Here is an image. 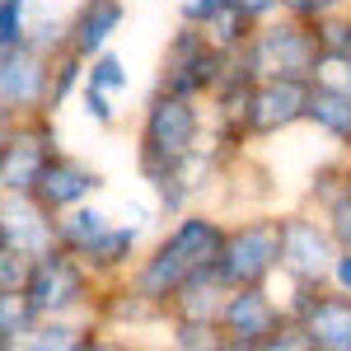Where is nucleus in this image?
I'll use <instances>...</instances> for the list:
<instances>
[{
  "mask_svg": "<svg viewBox=\"0 0 351 351\" xmlns=\"http://www.w3.org/2000/svg\"><path fill=\"white\" fill-rule=\"evenodd\" d=\"M220 248H225V243H220V230L211 225V220H183V225L160 243L155 263L141 271L136 291H141L145 300L173 295L192 271H202V267H211V263H216Z\"/></svg>",
  "mask_w": 351,
  "mask_h": 351,
  "instance_id": "f257e3e1",
  "label": "nucleus"
},
{
  "mask_svg": "<svg viewBox=\"0 0 351 351\" xmlns=\"http://www.w3.org/2000/svg\"><path fill=\"white\" fill-rule=\"evenodd\" d=\"M197 136V112L183 104V94L160 99L145 117V173L160 183L178 160H188V145Z\"/></svg>",
  "mask_w": 351,
  "mask_h": 351,
  "instance_id": "f03ea898",
  "label": "nucleus"
},
{
  "mask_svg": "<svg viewBox=\"0 0 351 351\" xmlns=\"http://www.w3.org/2000/svg\"><path fill=\"white\" fill-rule=\"evenodd\" d=\"M281 263V225H248L234 239H225L216 267L230 286H258Z\"/></svg>",
  "mask_w": 351,
  "mask_h": 351,
  "instance_id": "7ed1b4c3",
  "label": "nucleus"
},
{
  "mask_svg": "<svg viewBox=\"0 0 351 351\" xmlns=\"http://www.w3.org/2000/svg\"><path fill=\"white\" fill-rule=\"evenodd\" d=\"M314 61H324V38H309L304 28H267L253 43V75H304Z\"/></svg>",
  "mask_w": 351,
  "mask_h": 351,
  "instance_id": "20e7f679",
  "label": "nucleus"
},
{
  "mask_svg": "<svg viewBox=\"0 0 351 351\" xmlns=\"http://www.w3.org/2000/svg\"><path fill=\"white\" fill-rule=\"evenodd\" d=\"M309 112V84L300 75H267V84L248 99V132H281Z\"/></svg>",
  "mask_w": 351,
  "mask_h": 351,
  "instance_id": "39448f33",
  "label": "nucleus"
},
{
  "mask_svg": "<svg viewBox=\"0 0 351 351\" xmlns=\"http://www.w3.org/2000/svg\"><path fill=\"white\" fill-rule=\"evenodd\" d=\"M24 295L38 314H56V309H71V304L84 295V276L66 253L52 248V253H43V258L33 263V276H28Z\"/></svg>",
  "mask_w": 351,
  "mask_h": 351,
  "instance_id": "423d86ee",
  "label": "nucleus"
},
{
  "mask_svg": "<svg viewBox=\"0 0 351 351\" xmlns=\"http://www.w3.org/2000/svg\"><path fill=\"white\" fill-rule=\"evenodd\" d=\"M281 267L295 281H304V286L324 281L328 271L337 267L332 248H328V234L319 225H309V220H286L281 225Z\"/></svg>",
  "mask_w": 351,
  "mask_h": 351,
  "instance_id": "0eeeda50",
  "label": "nucleus"
},
{
  "mask_svg": "<svg viewBox=\"0 0 351 351\" xmlns=\"http://www.w3.org/2000/svg\"><path fill=\"white\" fill-rule=\"evenodd\" d=\"M225 328L234 332V342L243 347H253V342H271L267 332L276 328V309L267 304V295L258 291V286H239V295L225 300Z\"/></svg>",
  "mask_w": 351,
  "mask_h": 351,
  "instance_id": "6e6552de",
  "label": "nucleus"
},
{
  "mask_svg": "<svg viewBox=\"0 0 351 351\" xmlns=\"http://www.w3.org/2000/svg\"><path fill=\"white\" fill-rule=\"evenodd\" d=\"M99 188V173H89L84 164H71V160H47L43 178H38V206L47 211H61V206H75L80 197Z\"/></svg>",
  "mask_w": 351,
  "mask_h": 351,
  "instance_id": "1a4fd4ad",
  "label": "nucleus"
},
{
  "mask_svg": "<svg viewBox=\"0 0 351 351\" xmlns=\"http://www.w3.org/2000/svg\"><path fill=\"white\" fill-rule=\"evenodd\" d=\"M0 84H5V108H28V104H38L43 94H52L43 61L28 52V47L5 52V80Z\"/></svg>",
  "mask_w": 351,
  "mask_h": 351,
  "instance_id": "9d476101",
  "label": "nucleus"
},
{
  "mask_svg": "<svg viewBox=\"0 0 351 351\" xmlns=\"http://www.w3.org/2000/svg\"><path fill=\"white\" fill-rule=\"evenodd\" d=\"M47 211V206H43ZM43 211H33V206H14V192H10V202H5V248H24L28 258H43V253H52L56 243V230L43 220Z\"/></svg>",
  "mask_w": 351,
  "mask_h": 351,
  "instance_id": "9b49d317",
  "label": "nucleus"
},
{
  "mask_svg": "<svg viewBox=\"0 0 351 351\" xmlns=\"http://www.w3.org/2000/svg\"><path fill=\"white\" fill-rule=\"evenodd\" d=\"M304 332L324 351H351V300H319L304 309Z\"/></svg>",
  "mask_w": 351,
  "mask_h": 351,
  "instance_id": "f8f14e48",
  "label": "nucleus"
},
{
  "mask_svg": "<svg viewBox=\"0 0 351 351\" xmlns=\"http://www.w3.org/2000/svg\"><path fill=\"white\" fill-rule=\"evenodd\" d=\"M47 145L43 141H33V136H19V141H10L5 145V192H33L38 188V178H43V169H47Z\"/></svg>",
  "mask_w": 351,
  "mask_h": 351,
  "instance_id": "ddd939ff",
  "label": "nucleus"
},
{
  "mask_svg": "<svg viewBox=\"0 0 351 351\" xmlns=\"http://www.w3.org/2000/svg\"><path fill=\"white\" fill-rule=\"evenodd\" d=\"M304 117H314L324 132H332L337 141H351V89L342 84H319V89H309V112Z\"/></svg>",
  "mask_w": 351,
  "mask_h": 351,
  "instance_id": "4468645a",
  "label": "nucleus"
},
{
  "mask_svg": "<svg viewBox=\"0 0 351 351\" xmlns=\"http://www.w3.org/2000/svg\"><path fill=\"white\" fill-rule=\"evenodd\" d=\"M117 24H122V5L117 0H89L80 10V19H75V52L80 56L99 52Z\"/></svg>",
  "mask_w": 351,
  "mask_h": 351,
  "instance_id": "2eb2a0df",
  "label": "nucleus"
},
{
  "mask_svg": "<svg viewBox=\"0 0 351 351\" xmlns=\"http://www.w3.org/2000/svg\"><path fill=\"white\" fill-rule=\"evenodd\" d=\"M56 234H61V243H66V248L89 253L94 243L108 234V220L99 216V211H75V216H66L61 225H56Z\"/></svg>",
  "mask_w": 351,
  "mask_h": 351,
  "instance_id": "dca6fc26",
  "label": "nucleus"
},
{
  "mask_svg": "<svg viewBox=\"0 0 351 351\" xmlns=\"http://www.w3.org/2000/svg\"><path fill=\"white\" fill-rule=\"evenodd\" d=\"M248 19H253V14H243L239 5H225L220 14H211V19H206V24H211V43H216V47L239 43V33L248 28Z\"/></svg>",
  "mask_w": 351,
  "mask_h": 351,
  "instance_id": "f3484780",
  "label": "nucleus"
},
{
  "mask_svg": "<svg viewBox=\"0 0 351 351\" xmlns=\"http://www.w3.org/2000/svg\"><path fill=\"white\" fill-rule=\"evenodd\" d=\"M0 309H5V347H14L28 332V314H38V309L28 304V295H24V304H19L14 291H5V304H0Z\"/></svg>",
  "mask_w": 351,
  "mask_h": 351,
  "instance_id": "a211bd4d",
  "label": "nucleus"
},
{
  "mask_svg": "<svg viewBox=\"0 0 351 351\" xmlns=\"http://www.w3.org/2000/svg\"><path fill=\"white\" fill-rule=\"evenodd\" d=\"M132 243H136V230H108L104 239L84 253V258H99V263H122V258L132 253Z\"/></svg>",
  "mask_w": 351,
  "mask_h": 351,
  "instance_id": "6ab92c4d",
  "label": "nucleus"
},
{
  "mask_svg": "<svg viewBox=\"0 0 351 351\" xmlns=\"http://www.w3.org/2000/svg\"><path fill=\"white\" fill-rule=\"evenodd\" d=\"M19 14H24V0H5V5H0V47H5V52L24 47V28H19Z\"/></svg>",
  "mask_w": 351,
  "mask_h": 351,
  "instance_id": "aec40b11",
  "label": "nucleus"
},
{
  "mask_svg": "<svg viewBox=\"0 0 351 351\" xmlns=\"http://www.w3.org/2000/svg\"><path fill=\"white\" fill-rule=\"evenodd\" d=\"M89 84H99V89H122V84H127L122 61H117V56H99L94 71H89Z\"/></svg>",
  "mask_w": 351,
  "mask_h": 351,
  "instance_id": "412c9836",
  "label": "nucleus"
},
{
  "mask_svg": "<svg viewBox=\"0 0 351 351\" xmlns=\"http://www.w3.org/2000/svg\"><path fill=\"white\" fill-rule=\"evenodd\" d=\"M319 38H324V56H332V61H351V24H328Z\"/></svg>",
  "mask_w": 351,
  "mask_h": 351,
  "instance_id": "4be33fe9",
  "label": "nucleus"
},
{
  "mask_svg": "<svg viewBox=\"0 0 351 351\" xmlns=\"http://www.w3.org/2000/svg\"><path fill=\"white\" fill-rule=\"evenodd\" d=\"M28 342L33 347H80L84 337H75V328H66V324H47V328H38Z\"/></svg>",
  "mask_w": 351,
  "mask_h": 351,
  "instance_id": "5701e85b",
  "label": "nucleus"
},
{
  "mask_svg": "<svg viewBox=\"0 0 351 351\" xmlns=\"http://www.w3.org/2000/svg\"><path fill=\"white\" fill-rule=\"evenodd\" d=\"M328 220H332V239H337V243H342V248L351 253V192L332 202V211H328Z\"/></svg>",
  "mask_w": 351,
  "mask_h": 351,
  "instance_id": "b1692460",
  "label": "nucleus"
},
{
  "mask_svg": "<svg viewBox=\"0 0 351 351\" xmlns=\"http://www.w3.org/2000/svg\"><path fill=\"white\" fill-rule=\"evenodd\" d=\"M84 112H89L94 122H112V108H108V99H104L99 84H89V94H84Z\"/></svg>",
  "mask_w": 351,
  "mask_h": 351,
  "instance_id": "393cba45",
  "label": "nucleus"
},
{
  "mask_svg": "<svg viewBox=\"0 0 351 351\" xmlns=\"http://www.w3.org/2000/svg\"><path fill=\"white\" fill-rule=\"evenodd\" d=\"M71 84H75V66H61V75L52 80V104L66 99V89H71Z\"/></svg>",
  "mask_w": 351,
  "mask_h": 351,
  "instance_id": "a878e982",
  "label": "nucleus"
},
{
  "mask_svg": "<svg viewBox=\"0 0 351 351\" xmlns=\"http://www.w3.org/2000/svg\"><path fill=\"white\" fill-rule=\"evenodd\" d=\"M286 5H291L295 14H324V10H332L337 0H286Z\"/></svg>",
  "mask_w": 351,
  "mask_h": 351,
  "instance_id": "bb28decb",
  "label": "nucleus"
},
{
  "mask_svg": "<svg viewBox=\"0 0 351 351\" xmlns=\"http://www.w3.org/2000/svg\"><path fill=\"white\" fill-rule=\"evenodd\" d=\"M234 5H239L243 14H253V19H258V14H267V10L276 5V0H234Z\"/></svg>",
  "mask_w": 351,
  "mask_h": 351,
  "instance_id": "cd10ccee",
  "label": "nucleus"
},
{
  "mask_svg": "<svg viewBox=\"0 0 351 351\" xmlns=\"http://www.w3.org/2000/svg\"><path fill=\"white\" fill-rule=\"evenodd\" d=\"M337 281L351 286V253H347V258H337Z\"/></svg>",
  "mask_w": 351,
  "mask_h": 351,
  "instance_id": "c85d7f7f",
  "label": "nucleus"
}]
</instances>
